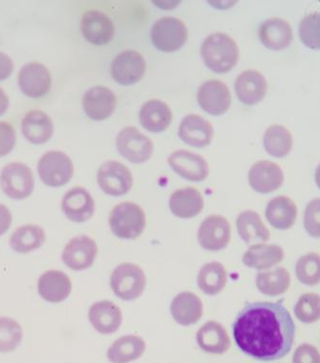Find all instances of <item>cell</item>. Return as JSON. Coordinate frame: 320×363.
I'll return each mask as SVG.
<instances>
[{
    "label": "cell",
    "mask_w": 320,
    "mask_h": 363,
    "mask_svg": "<svg viewBox=\"0 0 320 363\" xmlns=\"http://www.w3.org/2000/svg\"><path fill=\"white\" fill-rule=\"evenodd\" d=\"M17 143V134L12 124L0 121V158L9 155Z\"/></svg>",
    "instance_id": "obj_43"
},
{
    "label": "cell",
    "mask_w": 320,
    "mask_h": 363,
    "mask_svg": "<svg viewBox=\"0 0 320 363\" xmlns=\"http://www.w3.org/2000/svg\"><path fill=\"white\" fill-rule=\"evenodd\" d=\"M45 241V230L38 225H24L13 233L10 245L18 253H29L42 247Z\"/></svg>",
    "instance_id": "obj_36"
},
{
    "label": "cell",
    "mask_w": 320,
    "mask_h": 363,
    "mask_svg": "<svg viewBox=\"0 0 320 363\" xmlns=\"http://www.w3.org/2000/svg\"><path fill=\"white\" fill-rule=\"evenodd\" d=\"M314 180H316L317 188L320 189V164L317 165L316 173H314Z\"/></svg>",
    "instance_id": "obj_48"
},
{
    "label": "cell",
    "mask_w": 320,
    "mask_h": 363,
    "mask_svg": "<svg viewBox=\"0 0 320 363\" xmlns=\"http://www.w3.org/2000/svg\"><path fill=\"white\" fill-rule=\"evenodd\" d=\"M40 180L50 188L67 185L74 174L72 159L61 151H48L43 154L37 165Z\"/></svg>",
    "instance_id": "obj_5"
},
{
    "label": "cell",
    "mask_w": 320,
    "mask_h": 363,
    "mask_svg": "<svg viewBox=\"0 0 320 363\" xmlns=\"http://www.w3.org/2000/svg\"><path fill=\"white\" fill-rule=\"evenodd\" d=\"M171 169L181 177L190 182H202L210 174L207 162L199 154L178 150L168 158Z\"/></svg>",
    "instance_id": "obj_15"
},
{
    "label": "cell",
    "mask_w": 320,
    "mask_h": 363,
    "mask_svg": "<svg viewBox=\"0 0 320 363\" xmlns=\"http://www.w3.org/2000/svg\"><path fill=\"white\" fill-rule=\"evenodd\" d=\"M12 224V213L9 208L0 204V235H4L10 229Z\"/></svg>",
    "instance_id": "obj_46"
},
{
    "label": "cell",
    "mask_w": 320,
    "mask_h": 363,
    "mask_svg": "<svg viewBox=\"0 0 320 363\" xmlns=\"http://www.w3.org/2000/svg\"><path fill=\"white\" fill-rule=\"evenodd\" d=\"M23 328L10 317H0V352L16 350L23 341Z\"/></svg>",
    "instance_id": "obj_39"
},
{
    "label": "cell",
    "mask_w": 320,
    "mask_h": 363,
    "mask_svg": "<svg viewBox=\"0 0 320 363\" xmlns=\"http://www.w3.org/2000/svg\"><path fill=\"white\" fill-rule=\"evenodd\" d=\"M146 351L142 337L135 335L119 337L108 347L107 357L111 363H130L139 359Z\"/></svg>",
    "instance_id": "obj_32"
},
{
    "label": "cell",
    "mask_w": 320,
    "mask_h": 363,
    "mask_svg": "<svg viewBox=\"0 0 320 363\" xmlns=\"http://www.w3.org/2000/svg\"><path fill=\"white\" fill-rule=\"evenodd\" d=\"M21 133L27 142L32 145H45L53 137L52 119L42 111H30L21 121Z\"/></svg>",
    "instance_id": "obj_23"
},
{
    "label": "cell",
    "mask_w": 320,
    "mask_h": 363,
    "mask_svg": "<svg viewBox=\"0 0 320 363\" xmlns=\"http://www.w3.org/2000/svg\"><path fill=\"white\" fill-rule=\"evenodd\" d=\"M173 320L181 326H191L200 320L203 304L193 292L183 291L173 298L170 307Z\"/></svg>",
    "instance_id": "obj_25"
},
{
    "label": "cell",
    "mask_w": 320,
    "mask_h": 363,
    "mask_svg": "<svg viewBox=\"0 0 320 363\" xmlns=\"http://www.w3.org/2000/svg\"><path fill=\"white\" fill-rule=\"evenodd\" d=\"M169 207L173 216L190 219L200 215L205 207V200L199 191L194 188L178 189L171 195Z\"/></svg>",
    "instance_id": "obj_28"
},
{
    "label": "cell",
    "mask_w": 320,
    "mask_h": 363,
    "mask_svg": "<svg viewBox=\"0 0 320 363\" xmlns=\"http://www.w3.org/2000/svg\"><path fill=\"white\" fill-rule=\"evenodd\" d=\"M291 132L282 125H273L265 130L263 137L265 152L275 158H285L292 149Z\"/></svg>",
    "instance_id": "obj_37"
},
{
    "label": "cell",
    "mask_w": 320,
    "mask_h": 363,
    "mask_svg": "<svg viewBox=\"0 0 320 363\" xmlns=\"http://www.w3.org/2000/svg\"><path fill=\"white\" fill-rule=\"evenodd\" d=\"M200 53L205 66L216 73L229 72L238 63L237 43L224 33H214L206 38Z\"/></svg>",
    "instance_id": "obj_2"
},
{
    "label": "cell",
    "mask_w": 320,
    "mask_h": 363,
    "mask_svg": "<svg viewBox=\"0 0 320 363\" xmlns=\"http://www.w3.org/2000/svg\"><path fill=\"white\" fill-rule=\"evenodd\" d=\"M188 38L185 24L176 18H162L151 29V40L162 52H175L181 50Z\"/></svg>",
    "instance_id": "obj_7"
},
{
    "label": "cell",
    "mask_w": 320,
    "mask_h": 363,
    "mask_svg": "<svg viewBox=\"0 0 320 363\" xmlns=\"http://www.w3.org/2000/svg\"><path fill=\"white\" fill-rule=\"evenodd\" d=\"M292 363H320L319 351L312 344H301L295 349Z\"/></svg>",
    "instance_id": "obj_44"
},
{
    "label": "cell",
    "mask_w": 320,
    "mask_h": 363,
    "mask_svg": "<svg viewBox=\"0 0 320 363\" xmlns=\"http://www.w3.org/2000/svg\"><path fill=\"white\" fill-rule=\"evenodd\" d=\"M110 287L115 296L123 301H134L145 291L146 276L137 264H119L110 275Z\"/></svg>",
    "instance_id": "obj_4"
},
{
    "label": "cell",
    "mask_w": 320,
    "mask_h": 363,
    "mask_svg": "<svg viewBox=\"0 0 320 363\" xmlns=\"http://www.w3.org/2000/svg\"><path fill=\"white\" fill-rule=\"evenodd\" d=\"M294 311L302 323L312 324L320 320V295L303 294L295 304Z\"/></svg>",
    "instance_id": "obj_41"
},
{
    "label": "cell",
    "mask_w": 320,
    "mask_h": 363,
    "mask_svg": "<svg viewBox=\"0 0 320 363\" xmlns=\"http://www.w3.org/2000/svg\"><path fill=\"white\" fill-rule=\"evenodd\" d=\"M72 284L69 276L59 270H48L38 281V291L43 300L61 303L69 298Z\"/></svg>",
    "instance_id": "obj_26"
},
{
    "label": "cell",
    "mask_w": 320,
    "mask_h": 363,
    "mask_svg": "<svg viewBox=\"0 0 320 363\" xmlns=\"http://www.w3.org/2000/svg\"><path fill=\"white\" fill-rule=\"evenodd\" d=\"M291 286V275L284 267L259 272L256 275V286L262 294L275 297L286 294Z\"/></svg>",
    "instance_id": "obj_34"
},
{
    "label": "cell",
    "mask_w": 320,
    "mask_h": 363,
    "mask_svg": "<svg viewBox=\"0 0 320 363\" xmlns=\"http://www.w3.org/2000/svg\"><path fill=\"white\" fill-rule=\"evenodd\" d=\"M173 115L169 106L159 99L144 103L139 112L141 125L147 131L161 133L172 123Z\"/></svg>",
    "instance_id": "obj_30"
},
{
    "label": "cell",
    "mask_w": 320,
    "mask_h": 363,
    "mask_svg": "<svg viewBox=\"0 0 320 363\" xmlns=\"http://www.w3.org/2000/svg\"><path fill=\"white\" fill-rule=\"evenodd\" d=\"M278 302H246L232 325L236 345L244 354L260 362H275L286 357L294 346L295 324Z\"/></svg>",
    "instance_id": "obj_1"
},
{
    "label": "cell",
    "mask_w": 320,
    "mask_h": 363,
    "mask_svg": "<svg viewBox=\"0 0 320 363\" xmlns=\"http://www.w3.org/2000/svg\"><path fill=\"white\" fill-rule=\"evenodd\" d=\"M88 319L99 334L113 335L121 327L123 315L118 305L111 301L103 300L94 303L89 308Z\"/></svg>",
    "instance_id": "obj_20"
},
{
    "label": "cell",
    "mask_w": 320,
    "mask_h": 363,
    "mask_svg": "<svg viewBox=\"0 0 320 363\" xmlns=\"http://www.w3.org/2000/svg\"><path fill=\"white\" fill-rule=\"evenodd\" d=\"M83 108L89 118L96 121H105L115 112V94L105 86H93L84 94Z\"/></svg>",
    "instance_id": "obj_17"
},
{
    "label": "cell",
    "mask_w": 320,
    "mask_h": 363,
    "mask_svg": "<svg viewBox=\"0 0 320 363\" xmlns=\"http://www.w3.org/2000/svg\"><path fill=\"white\" fill-rule=\"evenodd\" d=\"M108 223L113 234L122 240H135L146 227L143 208L132 202H123L111 211Z\"/></svg>",
    "instance_id": "obj_3"
},
{
    "label": "cell",
    "mask_w": 320,
    "mask_h": 363,
    "mask_svg": "<svg viewBox=\"0 0 320 363\" xmlns=\"http://www.w3.org/2000/svg\"><path fill=\"white\" fill-rule=\"evenodd\" d=\"M97 183L105 194L119 197L131 191L134 178L126 165L118 161H108L97 172Z\"/></svg>",
    "instance_id": "obj_9"
},
{
    "label": "cell",
    "mask_w": 320,
    "mask_h": 363,
    "mask_svg": "<svg viewBox=\"0 0 320 363\" xmlns=\"http://www.w3.org/2000/svg\"><path fill=\"white\" fill-rule=\"evenodd\" d=\"M10 99L4 89L0 88V116L5 115L9 109Z\"/></svg>",
    "instance_id": "obj_47"
},
{
    "label": "cell",
    "mask_w": 320,
    "mask_h": 363,
    "mask_svg": "<svg viewBox=\"0 0 320 363\" xmlns=\"http://www.w3.org/2000/svg\"><path fill=\"white\" fill-rule=\"evenodd\" d=\"M303 224L309 235L320 238V199L308 203L304 211Z\"/></svg>",
    "instance_id": "obj_42"
},
{
    "label": "cell",
    "mask_w": 320,
    "mask_h": 363,
    "mask_svg": "<svg viewBox=\"0 0 320 363\" xmlns=\"http://www.w3.org/2000/svg\"><path fill=\"white\" fill-rule=\"evenodd\" d=\"M232 240V226L224 216H210L200 224L198 231L200 245L207 251H221Z\"/></svg>",
    "instance_id": "obj_11"
},
{
    "label": "cell",
    "mask_w": 320,
    "mask_h": 363,
    "mask_svg": "<svg viewBox=\"0 0 320 363\" xmlns=\"http://www.w3.org/2000/svg\"><path fill=\"white\" fill-rule=\"evenodd\" d=\"M268 91V82L261 72L246 70L235 81V93L243 104L252 106L261 102Z\"/></svg>",
    "instance_id": "obj_22"
},
{
    "label": "cell",
    "mask_w": 320,
    "mask_h": 363,
    "mask_svg": "<svg viewBox=\"0 0 320 363\" xmlns=\"http://www.w3.org/2000/svg\"><path fill=\"white\" fill-rule=\"evenodd\" d=\"M265 216L273 228L287 230L297 221V207L291 199L280 195L268 203Z\"/></svg>",
    "instance_id": "obj_29"
},
{
    "label": "cell",
    "mask_w": 320,
    "mask_h": 363,
    "mask_svg": "<svg viewBox=\"0 0 320 363\" xmlns=\"http://www.w3.org/2000/svg\"><path fill=\"white\" fill-rule=\"evenodd\" d=\"M227 273L224 265L219 262H211L202 265L198 275V286L200 291L210 296H215L224 289Z\"/></svg>",
    "instance_id": "obj_35"
},
{
    "label": "cell",
    "mask_w": 320,
    "mask_h": 363,
    "mask_svg": "<svg viewBox=\"0 0 320 363\" xmlns=\"http://www.w3.org/2000/svg\"><path fill=\"white\" fill-rule=\"evenodd\" d=\"M18 85L21 93L29 99H42L50 93L52 77L45 65L33 62L21 67L18 74Z\"/></svg>",
    "instance_id": "obj_10"
},
{
    "label": "cell",
    "mask_w": 320,
    "mask_h": 363,
    "mask_svg": "<svg viewBox=\"0 0 320 363\" xmlns=\"http://www.w3.org/2000/svg\"><path fill=\"white\" fill-rule=\"evenodd\" d=\"M0 186L9 199H25L34 191L33 172L23 162H10L0 172Z\"/></svg>",
    "instance_id": "obj_6"
},
{
    "label": "cell",
    "mask_w": 320,
    "mask_h": 363,
    "mask_svg": "<svg viewBox=\"0 0 320 363\" xmlns=\"http://www.w3.org/2000/svg\"><path fill=\"white\" fill-rule=\"evenodd\" d=\"M196 341L200 350L207 354H222L232 347L229 335L222 324L208 321L198 330Z\"/></svg>",
    "instance_id": "obj_27"
},
{
    "label": "cell",
    "mask_w": 320,
    "mask_h": 363,
    "mask_svg": "<svg viewBox=\"0 0 320 363\" xmlns=\"http://www.w3.org/2000/svg\"><path fill=\"white\" fill-rule=\"evenodd\" d=\"M116 147L122 157L132 164H143L154 153V143L135 127H126L116 138Z\"/></svg>",
    "instance_id": "obj_8"
},
{
    "label": "cell",
    "mask_w": 320,
    "mask_h": 363,
    "mask_svg": "<svg viewBox=\"0 0 320 363\" xmlns=\"http://www.w3.org/2000/svg\"><path fill=\"white\" fill-rule=\"evenodd\" d=\"M98 254V247L93 238L88 235L73 238L62 254L64 264L70 269L83 271L91 267Z\"/></svg>",
    "instance_id": "obj_12"
},
{
    "label": "cell",
    "mask_w": 320,
    "mask_h": 363,
    "mask_svg": "<svg viewBox=\"0 0 320 363\" xmlns=\"http://www.w3.org/2000/svg\"><path fill=\"white\" fill-rule=\"evenodd\" d=\"M298 33L306 48L320 50V13H312L302 18Z\"/></svg>",
    "instance_id": "obj_40"
},
{
    "label": "cell",
    "mask_w": 320,
    "mask_h": 363,
    "mask_svg": "<svg viewBox=\"0 0 320 363\" xmlns=\"http://www.w3.org/2000/svg\"><path fill=\"white\" fill-rule=\"evenodd\" d=\"M295 275L305 286H314L320 284V255L309 253L301 257L295 265Z\"/></svg>",
    "instance_id": "obj_38"
},
{
    "label": "cell",
    "mask_w": 320,
    "mask_h": 363,
    "mask_svg": "<svg viewBox=\"0 0 320 363\" xmlns=\"http://www.w3.org/2000/svg\"><path fill=\"white\" fill-rule=\"evenodd\" d=\"M258 36L262 45L273 51L286 50L294 39L291 24L280 18H268L262 23Z\"/></svg>",
    "instance_id": "obj_21"
},
{
    "label": "cell",
    "mask_w": 320,
    "mask_h": 363,
    "mask_svg": "<svg viewBox=\"0 0 320 363\" xmlns=\"http://www.w3.org/2000/svg\"><path fill=\"white\" fill-rule=\"evenodd\" d=\"M81 31L88 43L107 45L115 36V26L110 18L100 11H88L81 21Z\"/></svg>",
    "instance_id": "obj_19"
},
{
    "label": "cell",
    "mask_w": 320,
    "mask_h": 363,
    "mask_svg": "<svg viewBox=\"0 0 320 363\" xmlns=\"http://www.w3.org/2000/svg\"><path fill=\"white\" fill-rule=\"evenodd\" d=\"M248 182L252 189L258 194H270L283 185V170L273 162H257L249 169Z\"/></svg>",
    "instance_id": "obj_16"
},
{
    "label": "cell",
    "mask_w": 320,
    "mask_h": 363,
    "mask_svg": "<svg viewBox=\"0 0 320 363\" xmlns=\"http://www.w3.org/2000/svg\"><path fill=\"white\" fill-rule=\"evenodd\" d=\"M198 102L211 116L227 113L232 105V96L226 84L219 80L206 81L198 91Z\"/></svg>",
    "instance_id": "obj_14"
},
{
    "label": "cell",
    "mask_w": 320,
    "mask_h": 363,
    "mask_svg": "<svg viewBox=\"0 0 320 363\" xmlns=\"http://www.w3.org/2000/svg\"><path fill=\"white\" fill-rule=\"evenodd\" d=\"M236 225H237L239 235L246 245H252V243L259 245L270 240V231L256 211L251 210L243 211L238 216Z\"/></svg>",
    "instance_id": "obj_33"
},
{
    "label": "cell",
    "mask_w": 320,
    "mask_h": 363,
    "mask_svg": "<svg viewBox=\"0 0 320 363\" xmlns=\"http://www.w3.org/2000/svg\"><path fill=\"white\" fill-rule=\"evenodd\" d=\"M284 258L285 252L281 246L259 243L251 246L244 254L243 264L254 269L268 270L280 264Z\"/></svg>",
    "instance_id": "obj_31"
},
{
    "label": "cell",
    "mask_w": 320,
    "mask_h": 363,
    "mask_svg": "<svg viewBox=\"0 0 320 363\" xmlns=\"http://www.w3.org/2000/svg\"><path fill=\"white\" fill-rule=\"evenodd\" d=\"M13 62L9 55L0 51V82L7 80L13 72Z\"/></svg>",
    "instance_id": "obj_45"
},
{
    "label": "cell",
    "mask_w": 320,
    "mask_h": 363,
    "mask_svg": "<svg viewBox=\"0 0 320 363\" xmlns=\"http://www.w3.org/2000/svg\"><path fill=\"white\" fill-rule=\"evenodd\" d=\"M110 70L111 77L120 85H134L145 74L146 62L137 51L126 50L115 57Z\"/></svg>",
    "instance_id": "obj_13"
},
{
    "label": "cell",
    "mask_w": 320,
    "mask_h": 363,
    "mask_svg": "<svg viewBox=\"0 0 320 363\" xmlns=\"http://www.w3.org/2000/svg\"><path fill=\"white\" fill-rule=\"evenodd\" d=\"M62 210L67 218L76 223H84L93 216L95 202L86 189L75 186L64 194Z\"/></svg>",
    "instance_id": "obj_18"
},
{
    "label": "cell",
    "mask_w": 320,
    "mask_h": 363,
    "mask_svg": "<svg viewBox=\"0 0 320 363\" xmlns=\"http://www.w3.org/2000/svg\"><path fill=\"white\" fill-rule=\"evenodd\" d=\"M178 135L186 145L202 148L210 145L214 129L210 121L199 115H188L181 121Z\"/></svg>",
    "instance_id": "obj_24"
}]
</instances>
